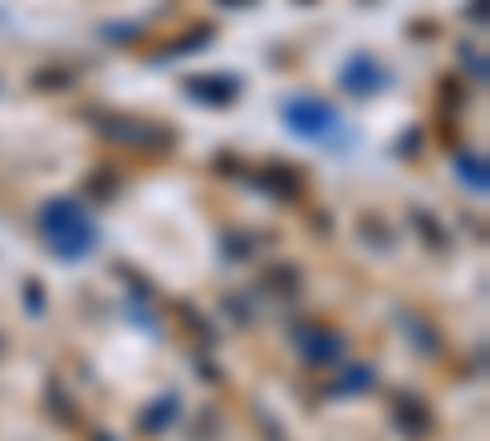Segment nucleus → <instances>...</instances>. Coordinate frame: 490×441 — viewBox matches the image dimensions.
<instances>
[{"instance_id":"f257e3e1","label":"nucleus","mask_w":490,"mask_h":441,"mask_svg":"<svg viewBox=\"0 0 490 441\" xmlns=\"http://www.w3.org/2000/svg\"><path fill=\"white\" fill-rule=\"evenodd\" d=\"M397 417H402L407 431H426V417L417 412V402H402V407H397Z\"/></svg>"}]
</instances>
